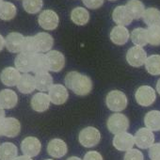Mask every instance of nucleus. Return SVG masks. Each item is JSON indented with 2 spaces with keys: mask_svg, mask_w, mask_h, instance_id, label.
<instances>
[{
  "mask_svg": "<svg viewBox=\"0 0 160 160\" xmlns=\"http://www.w3.org/2000/svg\"><path fill=\"white\" fill-rule=\"evenodd\" d=\"M65 86L71 90L74 94L79 96L88 95L92 90V79L78 72L72 71L66 74Z\"/></svg>",
  "mask_w": 160,
  "mask_h": 160,
  "instance_id": "1",
  "label": "nucleus"
},
{
  "mask_svg": "<svg viewBox=\"0 0 160 160\" xmlns=\"http://www.w3.org/2000/svg\"><path fill=\"white\" fill-rule=\"evenodd\" d=\"M106 105L111 111H122L127 107V97L121 91H111L108 93L106 97Z\"/></svg>",
  "mask_w": 160,
  "mask_h": 160,
  "instance_id": "2",
  "label": "nucleus"
},
{
  "mask_svg": "<svg viewBox=\"0 0 160 160\" xmlns=\"http://www.w3.org/2000/svg\"><path fill=\"white\" fill-rule=\"evenodd\" d=\"M107 126L109 132L112 134L118 135L124 133L129 128V120L125 115L122 113H114L108 119Z\"/></svg>",
  "mask_w": 160,
  "mask_h": 160,
  "instance_id": "3",
  "label": "nucleus"
},
{
  "mask_svg": "<svg viewBox=\"0 0 160 160\" xmlns=\"http://www.w3.org/2000/svg\"><path fill=\"white\" fill-rule=\"evenodd\" d=\"M78 139L82 146L86 148H92L99 144L101 139V134L97 128L89 126L80 131Z\"/></svg>",
  "mask_w": 160,
  "mask_h": 160,
  "instance_id": "4",
  "label": "nucleus"
},
{
  "mask_svg": "<svg viewBox=\"0 0 160 160\" xmlns=\"http://www.w3.org/2000/svg\"><path fill=\"white\" fill-rule=\"evenodd\" d=\"M135 98L137 103L144 108L152 106L155 99H156V94L154 90L150 87V86H141L139 87L136 93H135Z\"/></svg>",
  "mask_w": 160,
  "mask_h": 160,
  "instance_id": "5",
  "label": "nucleus"
},
{
  "mask_svg": "<svg viewBox=\"0 0 160 160\" xmlns=\"http://www.w3.org/2000/svg\"><path fill=\"white\" fill-rule=\"evenodd\" d=\"M147 59L146 51L139 46L131 47L126 54V60L132 67H140L145 64Z\"/></svg>",
  "mask_w": 160,
  "mask_h": 160,
  "instance_id": "6",
  "label": "nucleus"
},
{
  "mask_svg": "<svg viewBox=\"0 0 160 160\" xmlns=\"http://www.w3.org/2000/svg\"><path fill=\"white\" fill-rule=\"evenodd\" d=\"M135 144L140 149H148L153 145L154 142V135L152 131L146 128L138 129L135 136Z\"/></svg>",
  "mask_w": 160,
  "mask_h": 160,
  "instance_id": "7",
  "label": "nucleus"
},
{
  "mask_svg": "<svg viewBox=\"0 0 160 160\" xmlns=\"http://www.w3.org/2000/svg\"><path fill=\"white\" fill-rule=\"evenodd\" d=\"M39 25L46 30H54L58 26V16L52 10H45L39 15L38 18Z\"/></svg>",
  "mask_w": 160,
  "mask_h": 160,
  "instance_id": "8",
  "label": "nucleus"
},
{
  "mask_svg": "<svg viewBox=\"0 0 160 160\" xmlns=\"http://www.w3.org/2000/svg\"><path fill=\"white\" fill-rule=\"evenodd\" d=\"M21 131V123L15 118H5L1 129H0V136H5L8 138H15L19 135Z\"/></svg>",
  "mask_w": 160,
  "mask_h": 160,
  "instance_id": "9",
  "label": "nucleus"
},
{
  "mask_svg": "<svg viewBox=\"0 0 160 160\" xmlns=\"http://www.w3.org/2000/svg\"><path fill=\"white\" fill-rule=\"evenodd\" d=\"M42 149L41 141L35 137H28L23 139L21 143V150L23 153L29 157L37 156Z\"/></svg>",
  "mask_w": 160,
  "mask_h": 160,
  "instance_id": "10",
  "label": "nucleus"
},
{
  "mask_svg": "<svg viewBox=\"0 0 160 160\" xmlns=\"http://www.w3.org/2000/svg\"><path fill=\"white\" fill-rule=\"evenodd\" d=\"M135 145V138L133 135L129 133H121L115 135L113 138V146L121 152H127L133 149Z\"/></svg>",
  "mask_w": 160,
  "mask_h": 160,
  "instance_id": "11",
  "label": "nucleus"
},
{
  "mask_svg": "<svg viewBox=\"0 0 160 160\" xmlns=\"http://www.w3.org/2000/svg\"><path fill=\"white\" fill-rule=\"evenodd\" d=\"M37 54V53H36ZM34 55L35 54H25V53H19L17 57L15 58L14 64L16 69L19 72L28 73L29 72H33L34 67Z\"/></svg>",
  "mask_w": 160,
  "mask_h": 160,
  "instance_id": "12",
  "label": "nucleus"
},
{
  "mask_svg": "<svg viewBox=\"0 0 160 160\" xmlns=\"http://www.w3.org/2000/svg\"><path fill=\"white\" fill-rule=\"evenodd\" d=\"M49 98L51 103L54 105H62L66 103L69 98V93L67 89L60 84L53 85V87L49 90Z\"/></svg>",
  "mask_w": 160,
  "mask_h": 160,
  "instance_id": "13",
  "label": "nucleus"
},
{
  "mask_svg": "<svg viewBox=\"0 0 160 160\" xmlns=\"http://www.w3.org/2000/svg\"><path fill=\"white\" fill-rule=\"evenodd\" d=\"M46 55L48 65H49V71L58 72H60L65 65V58L63 54L57 50H51Z\"/></svg>",
  "mask_w": 160,
  "mask_h": 160,
  "instance_id": "14",
  "label": "nucleus"
},
{
  "mask_svg": "<svg viewBox=\"0 0 160 160\" xmlns=\"http://www.w3.org/2000/svg\"><path fill=\"white\" fill-rule=\"evenodd\" d=\"M21 76L20 72L13 67H7L0 73L1 82L8 87L17 86Z\"/></svg>",
  "mask_w": 160,
  "mask_h": 160,
  "instance_id": "15",
  "label": "nucleus"
},
{
  "mask_svg": "<svg viewBox=\"0 0 160 160\" xmlns=\"http://www.w3.org/2000/svg\"><path fill=\"white\" fill-rule=\"evenodd\" d=\"M25 37L18 32H12L8 34L5 39V46L12 53H21Z\"/></svg>",
  "mask_w": 160,
  "mask_h": 160,
  "instance_id": "16",
  "label": "nucleus"
},
{
  "mask_svg": "<svg viewBox=\"0 0 160 160\" xmlns=\"http://www.w3.org/2000/svg\"><path fill=\"white\" fill-rule=\"evenodd\" d=\"M68 151L67 144L64 140L60 138H54L50 140L47 145V152L48 154L54 158H61L63 157Z\"/></svg>",
  "mask_w": 160,
  "mask_h": 160,
  "instance_id": "17",
  "label": "nucleus"
},
{
  "mask_svg": "<svg viewBox=\"0 0 160 160\" xmlns=\"http://www.w3.org/2000/svg\"><path fill=\"white\" fill-rule=\"evenodd\" d=\"M112 19L113 21L118 24L119 26H128L133 21V16L131 15L130 12L127 10L126 6H118L114 9L112 12Z\"/></svg>",
  "mask_w": 160,
  "mask_h": 160,
  "instance_id": "18",
  "label": "nucleus"
},
{
  "mask_svg": "<svg viewBox=\"0 0 160 160\" xmlns=\"http://www.w3.org/2000/svg\"><path fill=\"white\" fill-rule=\"evenodd\" d=\"M34 40L38 53H48L51 51L54 44V39L50 34L46 32H40L34 36Z\"/></svg>",
  "mask_w": 160,
  "mask_h": 160,
  "instance_id": "19",
  "label": "nucleus"
},
{
  "mask_svg": "<svg viewBox=\"0 0 160 160\" xmlns=\"http://www.w3.org/2000/svg\"><path fill=\"white\" fill-rule=\"evenodd\" d=\"M50 98L44 92L36 93L31 99V108L37 112H44L50 107Z\"/></svg>",
  "mask_w": 160,
  "mask_h": 160,
  "instance_id": "20",
  "label": "nucleus"
},
{
  "mask_svg": "<svg viewBox=\"0 0 160 160\" xmlns=\"http://www.w3.org/2000/svg\"><path fill=\"white\" fill-rule=\"evenodd\" d=\"M18 102V96L15 92L6 89L0 92V107L4 109L13 108Z\"/></svg>",
  "mask_w": 160,
  "mask_h": 160,
  "instance_id": "21",
  "label": "nucleus"
},
{
  "mask_svg": "<svg viewBox=\"0 0 160 160\" xmlns=\"http://www.w3.org/2000/svg\"><path fill=\"white\" fill-rule=\"evenodd\" d=\"M110 40L117 45H123L129 40V31L122 26H117L110 32Z\"/></svg>",
  "mask_w": 160,
  "mask_h": 160,
  "instance_id": "22",
  "label": "nucleus"
},
{
  "mask_svg": "<svg viewBox=\"0 0 160 160\" xmlns=\"http://www.w3.org/2000/svg\"><path fill=\"white\" fill-rule=\"evenodd\" d=\"M17 88H18L19 92L24 93V94L31 93L36 89L35 77L29 73L22 74V76L19 80V83L17 84Z\"/></svg>",
  "mask_w": 160,
  "mask_h": 160,
  "instance_id": "23",
  "label": "nucleus"
},
{
  "mask_svg": "<svg viewBox=\"0 0 160 160\" xmlns=\"http://www.w3.org/2000/svg\"><path fill=\"white\" fill-rule=\"evenodd\" d=\"M35 85L36 89L40 92H49L53 87V77L47 72H41L35 75Z\"/></svg>",
  "mask_w": 160,
  "mask_h": 160,
  "instance_id": "24",
  "label": "nucleus"
},
{
  "mask_svg": "<svg viewBox=\"0 0 160 160\" xmlns=\"http://www.w3.org/2000/svg\"><path fill=\"white\" fill-rule=\"evenodd\" d=\"M18 149L12 142H4L0 145V160H15Z\"/></svg>",
  "mask_w": 160,
  "mask_h": 160,
  "instance_id": "25",
  "label": "nucleus"
},
{
  "mask_svg": "<svg viewBox=\"0 0 160 160\" xmlns=\"http://www.w3.org/2000/svg\"><path fill=\"white\" fill-rule=\"evenodd\" d=\"M71 20L77 26H84L90 20V13L86 9L77 7L72 11Z\"/></svg>",
  "mask_w": 160,
  "mask_h": 160,
  "instance_id": "26",
  "label": "nucleus"
},
{
  "mask_svg": "<svg viewBox=\"0 0 160 160\" xmlns=\"http://www.w3.org/2000/svg\"><path fill=\"white\" fill-rule=\"evenodd\" d=\"M144 123L151 131L160 130V111L151 110L144 117Z\"/></svg>",
  "mask_w": 160,
  "mask_h": 160,
  "instance_id": "27",
  "label": "nucleus"
},
{
  "mask_svg": "<svg viewBox=\"0 0 160 160\" xmlns=\"http://www.w3.org/2000/svg\"><path fill=\"white\" fill-rule=\"evenodd\" d=\"M16 12L17 10L14 4L8 1H3L0 4V19L4 21H11L15 17Z\"/></svg>",
  "mask_w": 160,
  "mask_h": 160,
  "instance_id": "28",
  "label": "nucleus"
},
{
  "mask_svg": "<svg viewBox=\"0 0 160 160\" xmlns=\"http://www.w3.org/2000/svg\"><path fill=\"white\" fill-rule=\"evenodd\" d=\"M131 40L132 42L136 45V46H145L148 42V31L147 29L138 28H135L132 33H131Z\"/></svg>",
  "mask_w": 160,
  "mask_h": 160,
  "instance_id": "29",
  "label": "nucleus"
},
{
  "mask_svg": "<svg viewBox=\"0 0 160 160\" xmlns=\"http://www.w3.org/2000/svg\"><path fill=\"white\" fill-rule=\"evenodd\" d=\"M49 71L48 60L46 55L42 53H37L34 55V67L33 72L41 73V72H47Z\"/></svg>",
  "mask_w": 160,
  "mask_h": 160,
  "instance_id": "30",
  "label": "nucleus"
},
{
  "mask_svg": "<svg viewBox=\"0 0 160 160\" xmlns=\"http://www.w3.org/2000/svg\"><path fill=\"white\" fill-rule=\"evenodd\" d=\"M125 6L134 19H139L143 16L145 9L143 3L139 0H129Z\"/></svg>",
  "mask_w": 160,
  "mask_h": 160,
  "instance_id": "31",
  "label": "nucleus"
},
{
  "mask_svg": "<svg viewBox=\"0 0 160 160\" xmlns=\"http://www.w3.org/2000/svg\"><path fill=\"white\" fill-rule=\"evenodd\" d=\"M147 72L152 75L160 74V55H152L147 58L145 62Z\"/></svg>",
  "mask_w": 160,
  "mask_h": 160,
  "instance_id": "32",
  "label": "nucleus"
},
{
  "mask_svg": "<svg viewBox=\"0 0 160 160\" xmlns=\"http://www.w3.org/2000/svg\"><path fill=\"white\" fill-rule=\"evenodd\" d=\"M142 19L143 22L149 27L157 25L160 23V11L155 8H149L145 10Z\"/></svg>",
  "mask_w": 160,
  "mask_h": 160,
  "instance_id": "33",
  "label": "nucleus"
},
{
  "mask_svg": "<svg viewBox=\"0 0 160 160\" xmlns=\"http://www.w3.org/2000/svg\"><path fill=\"white\" fill-rule=\"evenodd\" d=\"M147 31H148V42L153 46L160 45V23L149 27Z\"/></svg>",
  "mask_w": 160,
  "mask_h": 160,
  "instance_id": "34",
  "label": "nucleus"
},
{
  "mask_svg": "<svg viewBox=\"0 0 160 160\" xmlns=\"http://www.w3.org/2000/svg\"><path fill=\"white\" fill-rule=\"evenodd\" d=\"M43 6L42 0H23V7L28 13L34 14L39 12Z\"/></svg>",
  "mask_w": 160,
  "mask_h": 160,
  "instance_id": "35",
  "label": "nucleus"
},
{
  "mask_svg": "<svg viewBox=\"0 0 160 160\" xmlns=\"http://www.w3.org/2000/svg\"><path fill=\"white\" fill-rule=\"evenodd\" d=\"M21 53H25V54H36L38 53L37 51V47H36V43H35V40H34V36H28V37H25L24 40V43H23V47H22V52Z\"/></svg>",
  "mask_w": 160,
  "mask_h": 160,
  "instance_id": "36",
  "label": "nucleus"
},
{
  "mask_svg": "<svg viewBox=\"0 0 160 160\" xmlns=\"http://www.w3.org/2000/svg\"><path fill=\"white\" fill-rule=\"evenodd\" d=\"M123 160H144V156L139 150L131 149L125 152Z\"/></svg>",
  "mask_w": 160,
  "mask_h": 160,
  "instance_id": "37",
  "label": "nucleus"
},
{
  "mask_svg": "<svg viewBox=\"0 0 160 160\" xmlns=\"http://www.w3.org/2000/svg\"><path fill=\"white\" fill-rule=\"evenodd\" d=\"M149 156L152 160H160V143L153 144L149 150Z\"/></svg>",
  "mask_w": 160,
  "mask_h": 160,
  "instance_id": "38",
  "label": "nucleus"
},
{
  "mask_svg": "<svg viewBox=\"0 0 160 160\" xmlns=\"http://www.w3.org/2000/svg\"><path fill=\"white\" fill-rule=\"evenodd\" d=\"M82 2L87 8L95 10V9L100 8L103 5L104 0H82Z\"/></svg>",
  "mask_w": 160,
  "mask_h": 160,
  "instance_id": "39",
  "label": "nucleus"
},
{
  "mask_svg": "<svg viewBox=\"0 0 160 160\" xmlns=\"http://www.w3.org/2000/svg\"><path fill=\"white\" fill-rule=\"evenodd\" d=\"M83 160H103V156L97 151H90L84 155Z\"/></svg>",
  "mask_w": 160,
  "mask_h": 160,
  "instance_id": "40",
  "label": "nucleus"
},
{
  "mask_svg": "<svg viewBox=\"0 0 160 160\" xmlns=\"http://www.w3.org/2000/svg\"><path fill=\"white\" fill-rule=\"evenodd\" d=\"M5 46V39L3 38V36L0 34V51H2V49Z\"/></svg>",
  "mask_w": 160,
  "mask_h": 160,
  "instance_id": "41",
  "label": "nucleus"
},
{
  "mask_svg": "<svg viewBox=\"0 0 160 160\" xmlns=\"http://www.w3.org/2000/svg\"><path fill=\"white\" fill-rule=\"evenodd\" d=\"M15 160H32L31 157L27 156V155H22V156H17L15 158Z\"/></svg>",
  "mask_w": 160,
  "mask_h": 160,
  "instance_id": "42",
  "label": "nucleus"
},
{
  "mask_svg": "<svg viewBox=\"0 0 160 160\" xmlns=\"http://www.w3.org/2000/svg\"><path fill=\"white\" fill-rule=\"evenodd\" d=\"M5 111H4V108H2L1 107H0V121L5 119Z\"/></svg>",
  "mask_w": 160,
  "mask_h": 160,
  "instance_id": "43",
  "label": "nucleus"
},
{
  "mask_svg": "<svg viewBox=\"0 0 160 160\" xmlns=\"http://www.w3.org/2000/svg\"><path fill=\"white\" fill-rule=\"evenodd\" d=\"M156 92H158V94L160 95V78L158 79V81L156 83Z\"/></svg>",
  "mask_w": 160,
  "mask_h": 160,
  "instance_id": "44",
  "label": "nucleus"
},
{
  "mask_svg": "<svg viewBox=\"0 0 160 160\" xmlns=\"http://www.w3.org/2000/svg\"><path fill=\"white\" fill-rule=\"evenodd\" d=\"M67 160H82V159H80L79 157H76V156H71Z\"/></svg>",
  "mask_w": 160,
  "mask_h": 160,
  "instance_id": "45",
  "label": "nucleus"
},
{
  "mask_svg": "<svg viewBox=\"0 0 160 160\" xmlns=\"http://www.w3.org/2000/svg\"><path fill=\"white\" fill-rule=\"evenodd\" d=\"M2 2H3V0H0V4H1Z\"/></svg>",
  "mask_w": 160,
  "mask_h": 160,
  "instance_id": "46",
  "label": "nucleus"
},
{
  "mask_svg": "<svg viewBox=\"0 0 160 160\" xmlns=\"http://www.w3.org/2000/svg\"><path fill=\"white\" fill-rule=\"evenodd\" d=\"M45 160H53V159H45Z\"/></svg>",
  "mask_w": 160,
  "mask_h": 160,
  "instance_id": "47",
  "label": "nucleus"
},
{
  "mask_svg": "<svg viewBox=\"0 0 160 160\" xmlns=\"http://www.w3.org/2000/svg\"><path fill=\"white\" fill-rule=\"evenodd\" d=\"M110 1H114V0H110Z\"/></svg>",
  "mask_w": 160,
  "mask_h": 160,
  "instance_id": "48",
  "label": "nucleus"
}]
</instances>
